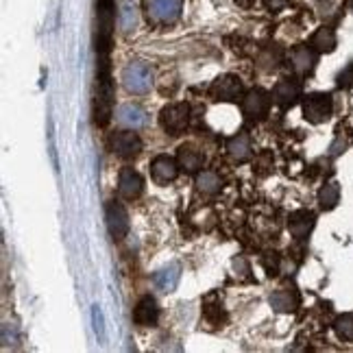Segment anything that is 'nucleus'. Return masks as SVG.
<instances>
[{
  "label": "nucleus",
  "mask_w": 353,
  "mask_h": 353,
  "mask_svg": "<svg viewBox=\"0 0 353 353\" xmlns=\"http://www.w3.org/2000/svg\"><path fill=\"white\" fill-rule=\"evenodd\" d=\"M227 151L236 161H247L251 157V142H249V135L238 133L234 135L232 140L227 142Z\"/></svg>",
  "instance_id": "nucleus-21"
},
{
  "label": "nucleus",
  "mask_w": 353,
  "mask_h": 353,
  "mask_svg": "<svg viewBox=\"0 0 353 353\" xmlns=\"http://www.w3.org/2000/svg\"><path fill=\"white\" fill-rule=\"evenodd\" d=\"M118 122L125 127H131V129H138L142 125H146V112L138 105H122L118 110Z\"/></svg>",
  "instance_id": "nucleus-17"
},
{
  "label": "nucleus",
  "mask_w": 353,
  "mask_h": 353,
  "mask_svg": "<svg viewBox=\"0 0 353 353\" xmlns=\"http://www.w3.org/2000/svg\"><path fill=\"white\" fill-rule=\"evenodd\" d=\"M151 172L157 183H170L176 179V174H179V161H174L168 155H157L151 161Z\"/></svg>",
  "instance_id": "nucleus-14"
},
{
  "label": "nucleus",
  "mask_w": 353,
  "mask_h": 353,
  "mask_svg": "<svg viewBox=\"0 0 353 353\" xmlns=\"http://www.w3.org/2000/svg\"><path fill=\"white\" fill-rule=\"evenodd\" d=\"M338 201H341V185L338 183H327L323 185V190L319 192V203L323 210H334L338 205Z\"/></svg>",
  "instance_id": "nucleus-24"
},
{
  "label": "nucleus",
  "mask_w": 353,
  "mask_h": 353,
  "mask_svg": "<svg viewBox=\"0 0 353 353\" xmlns=\"http://www.w3.org/2000/svg\"><path fill=\"white\" fill-rule=\"evenodd\" d=\"M234 3H238L240 7H251L255 0H234Z\"/></svg>",
  "instance_id": "nucleus-31"
},
{
  "label": "nucleus",
  "mask_w": 353,
  "mask_h": 353,
  "mask_svg": "<svg viewBox=\"0 0 353 353\" xmlns=\"http://www.w3.org/2000/svg\"><path fill=\"white\" fill-rule=\"evenodd\" d=\"M290 63H292V70L299 74H307L314 70L316 65V52L312 46H296L290 52Z\"/></svg>",
  "instance_id": "nucleus-16"
},
{
  "label": "nucleus",
  "mask_w": 353,
  "mask_h": 353,
  "mask_svg": "<svg viewBox=\"0 0 353 353\" xmlns=\"http://www.w3.org/2000/svg\"><path fill=\"white\" fill-rule=\"evenodd\" d=\"M133 321L138 323V325H142V327H155V325H157V321H159V307H157V301L151 294L142 296L140 303L135 305Z\"/></svg>",
  "instance_id": "nucleus-13"
},
{
  "label": "nucleus",
  "mask_w": 353,
  "mask_h": 353,
  "mask_svg": "<svg viewBox=\"0 0 353 353\" xmlns=\"http://www.w3.org/2000/svg\"><path fill=\"white\" fill-rule=\"evenodd\" d=\"M264 5H266V9H270V11H281L283 7L288 5V0H264Z\"/></svg>",
  "instance_id": "nucleus-30"
},
{
  "label": "nucleus",
  "mask_w": 353,
  "mask_h": 353,
  "mask_svg": "<svg viewBox=\"0 0 353 353\" xmlns=\"http://www.w3.org/2000/svg\"><path fill=\"white\" fill-rule=\"evenodd\" d=\"M312 48L319 52H332L336 48V33L330 26H321V29L312 35Z\"/></svg>",
  "instance_id": "nucleus-22"
},
{
  "label": "nucleus",
  "mask_w": 353,
  "mask_h": 353,
  "mask_svg": "<svg viewBox=\"0 0 353 353\" xmlns=\"http://www.w3.org/2000/svg\"><path fill=\"white\" fill-rule=\"evenodd\" d=\"M299 97H301V83L294 81V79L279 81V83L275 85V90H273V99L281 107H292Z\"/></svg>",
  "instance_id": "nucleus-15"
},
{
  "label": "nucleus",
  "mask_w": 353,
  "mask_h": 353,
  "mask_svg": "<svg viewBox=\"0 0 353 353\" xmlns=\"http://www.w3.org/2000/svg\"><path fill=\"white\" fill-rule=\"evenodd\" d=\"M116 0H97V52L107 55L112 48Z\"/></svg>",
  "instance_id": "nucleus-2"
},
{
  "label": "nucleus",
  "mask_w": 353,
  "mask_h": 353,
  "mask_svg": "<svg viewBox=\"0 0 353 353\" xmlns=\"http://www.w3.org/2000/svg\"><path fill=\"white\" fill-rule=\"evenodd\" d=\"M122 81H125V88L131 94H146L151 90V68L142 61H131L125 72H122Z\"/></svg>",
  "instance_id": "nucleus-4"
},
{
  "label": "nucleus",
  "mask_w": 353,
  "mask_h": 353,
  "mask_svg": "<svg viewBox=\"0 0 353 353\" xmlns=\"http://www.w3.org/2000/svg\"><path fill=\"white\" fill-rule=\"evenodd\" d=\"M188 120H190V107L185 103L166 105L164 110H161V114H159L161 127H164V131L170 133V135L183 133L185 127H188Z\"/></svg>",
  "instance_id": "nucleus-5"
},
{
  "label": "nucleus",
  "mask_w": 353,
  "mask_h": 353,
  "mask_svg": "<svg viewBox=\"0 0 353 353\" xmlns=\"http://www.w3.org/2000/svg\"><path fill=\"white\" fill-rule=\"evenodd\" d=\"M332 112H334V101L330 94H310L303 101V116L310 122H314V125L330 120Z\"/></svg>",
  "instance_id": "nucleus-6"
},
{
  "label": "nucleus",
  "mask_w": 353,
  "mask_h": 353,
  "mask_svg": "<svg viewBox=\"0 0 353 353\" xmlns=\"http://www.w3.org/2000/svg\"><path fill=\"white\" fill-rule=\"evenodd\" d=\"M262 264H264V268H266V273H268V275H277V273H279V264H281V260H279V255H277V253H266V255L262 257Z\"/></svg>",
  "instance_id": "nucleus-26"
},
{
  "label": "nucleus",
  "mask_w": 353,
  "mask_h": 353,
  "mask_svg": "<svg viewBox=\"0 0 353 353\" xmlns=\"http://www.w3.org/2000/svg\"><path fill=\"white\" fill-rule=\"evenodd\" d=\"M196 185H199L201 192H205V194H219L221 188H223V181H221V176L216 172L205 170V172H201L196 176Z\"/></svg>",
  "instance_id": "nucleus-23"
},
{
  "label": "nucleus",
  "mask_w": 353,
  "mask_h": 353,
  "mask_svg": "<svg viewBox=\"0 0 353 353\" xmlns=\"http://www.w3.org/2000/svg\"><path fill=\"white\" fill-rule=\"evenodd\" d=\"M314 225H316V216L310 210H296L288 219V229L296 240H305L312 229H314Z\"/></svg>",
  "instance_id": "nucleus-12"
},
{
  "label": "nucleus",
  "mask_w": 353,
  "mask_h": 353,
  "mask_svg": "<svg viewBox=\"0 0 353 353\" xmlns=\"http://www.w3.org/2000/svg\"><path fill=\"white\" fill-rule=\"evenodd\" d=\"M144 190V179L140 176V172H135L133 168H122L120 176H118V192L122 199L133 201L142 194Z\"/></svg>",
  "instance_id": "nucleus-11"
},
{
  "label": "nucleus",
  "mask_w": 353,
  "mask_h": 353,
  "mask_svg": "<svg viewBox=\"0 0 353 353\" xmlns=\"http://www.w3.org/2000/svg\"><path fill=\"white\" fill-rule=\"evenodd\" d=\"M146 20L153 24H172L179 20L183 0H144Z\"/></svg>",
  "instance_id": "nucleus-3"
},
{
  "label": "nucleus",
  "mask_w": 353,
  "mask_h": 353,
  "mask_svg": "<svg viewBox=\"0 0 353 353\" xmlns=\"http://www.w3.org/2000/svg\"><path fill=\"white\" fill-rule=\"evenodd\" d=\"M334 330H336V334H338V338H341V341L353 343V314L338 316L336 323H334Z\"/></svg>",
  "instance_id": "nucleus-25"
},
{
  "label": "nucleus",
  "mask_w": 353,
  "mask_h": 353,
  "mask_svg": "<svg viewBox=\"0 0 353 353\" xmlns=\"http://www.w3.org/2000/svg\"><path fill=\"white\" fill-rule=\"evenodd\" d=\"M176 161H179V168H183L185 172H196L203 166V155L194 146H181L179 153H176Z\"/></svg>",
  "instance_id": "nucleus-20"
},
{
  "label": "nucleus",
  "mask_w": 353,
  "mask_h": 353,
  "mask_svg": "<svg viewBox=\"0 0 353 353\" xmlns=\"http://www.w3.org/2000/svg\"><path fill=\"white\" fill-rule=\"evenodd\" d=\"M110 146L118 157L133 159L142 151V140L138 138V133H133V131H118L110 138Z\"/></svg>",
  "instance_id": "nucleus-9"
},
{
  "label": "nucleus",
  "mask_w": 353,
  "mask_h": 353,
  "mask_svg": "<svg viewBox=\"0 0 353 353\" xmlns=\"http://www.w3.org/2000/svg\"><path fill=\"white\" fill-rule=\"evenodd\" d=\"M105 219H107V229L114 240H122L129 234V214L125 205H120L118 201H110L105 210Z\"/></svg>",
  "instance_id": "nucleus-8"
},
{
  "label": "nucleus",
  "mask_w": 353,
  "mask_h": 353,
  "mask_svg": "<svg viewBox=\"0 0 353 353\" xmlns=\"http://www.w3.org/2000/svg\"><path fill=\"white\" fill-rule=\"evenodd\" d=\"M120 22H122V29H125V31H131L133 26H135V11H133L131 7H122Z\"/></svg>",
  "instance_id": "nucleus-28"
},
{
  "label": "nucleus",
  "mask_w": 353,
  "mask_h": 353,
  "mask_svg": "<svg viewBox=\"0 0 353 353\" xmlns=\"http://www.w3.org/2000/svg\"><path fill=\"white\" fill-rule=\"evenodd\" d=\"M242 83L240 79L234 77V74H223L214 81L210 85V97L214 101H223V103H229V101H238L242 97Z\"/></svg>",
  "instance_id": "nucleus-10"
},
{
  "label": "nucleus",
  "mask_w": 353,
  "mask_h": 353,
  "mask_svg": "<svg viewBox=\"0 0 353 353\" xmlns=\"http://www.w3.org/2000/svg\"><path fill=\"white\" fill-rule=\"evenodd\" d=\"M270 305L277 312H292L299 305V294L292 288H279L270 294Z\"/></svg>",
  "instance_id": "nucleus-19"
},
{
  "label": "nucleus",
  "mask_w": 353,
  "mask_h": 353,
  "mask_svg": "<svg viewBox=\"0 0 353 353\" xmlns=\"http://www.w3.org/2000/svg\"><path fill=\"white\" fill-rule=\"evenodd\" d=\"M112 107H114V83H112L110 59H107V55H99L97 88H94V122L99 127H105L112 120Z\"/></svg>",
  "instance_id": "nucleus-1"
},
{
  "label": "nucleus",
  "mask_w": 353,
  "mask_h": 353,
  "mask_svg": "<svg viewBox=\"0 0 353 353\" xmlns=\"http://www.w3.org/2000/svg\"><path fill=\"white\" fill-rule=\"evenodd\" d=\"M279 59H281V57H279V52H277V50L273 52V48L264 50L262 55H260V63H262L264 68H268V70H270V68H277Z\"/></svg>",
  "instance_id": "nucleus-27"
},
{
  "label": "nucleus",
  "mask_w": 353,
  "mask_h": 353,
  "mask_svg": "<svg viewBox=\"0 0 353 353\" xmlns=\"http://www.w3.org/2000/svg\"><path fill=\"white\" fill-rule=\"evenodd\" d=\"M338 85H341V88H351L353 85V63L338 74Z\"/></svg>",
  "instance_id": "nucleus-29"
},
{
  "label": "nucleus",
  "mask_w": 353,
  "mask_h": 353,
  "mask_svg": "<svg viewBox=\"0 0 353 353\" xmlns=\"http://www.w3.org/2000/svg\"><path fill=\"white\" fill-rule=\"evenodd\" d=\"M270 110V94L266 90H251L242 99V114L249 120H264Z\"/></svg>",
  "instance_id": "nucleus-7"
},
{
  "label": "nucleus",
  "mask_w": 353,
  "mask_h": 353,
  "mask_svg": "<svg viewBox=\"0 0 353 353\" xmlns=\"http://www.w3.org/2000/svg\"><path fill=\"white\" fill-rule=\"evenodd\" d=\"M181 277V268L179 264H168L166 268H161L159 273H155V286L164 292H172L176 288Z\"/></svg>",
  "instance_id": "nucleus-18"
}]
</instances>
